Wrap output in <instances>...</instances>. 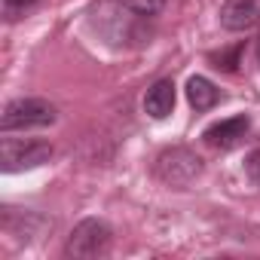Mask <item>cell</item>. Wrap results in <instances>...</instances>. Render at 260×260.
Instances as JSON below:
<instances>
[{
	"label": "cell",
	"instance_id": "obj_5",
	"mask_svg": "<svg viewBox=\"0 0 260 260\" xmlns=\"http://www.w3.org/2000/svg\"><path fill=\"white\" fill-rule=\"evenodd\" d=\"M248 128H251V119L242 113V116H230V119L211 122L205 132H202V138H205V144L214 147V150H233V147L248 135Z\"/></svg>",
	"mask_w": 260,
	"mask_h": 260
},
{
	"label": "cell",
	"instance_id": "obj_11",
	"mask_svg": "<svg viewBox=\"0 0 260 260\" xmlns=\"http://www.w3.org/2000/svg\"><path fill=\"white\" fill-rule=\"evenodd\" d=\"M242 43L239 46H233L230 52H211V61H214V68H223V71H236V64H239V58H242Z\"/></svg>",
	"mask_w": 260,
	"mask_h": 260
},
{
	"label": "cell",
	"instance_id": "obj_12",
	"mask_svg": "<svg viewBox=\"0 0 260 260\" xmlns=\"http://www.w3.org/2000/svg\"><path fill=\"white\" fill-rule=\"evenodd\" d=\"M245 175H248V181L260 190V150H251V153H248V159H245Z\"/></svg>",
	"mask_w": 260,
	"mask_h": 260
},
{
	"label": "cell",
	"instance_id": "obj_10",
	"mask_svg": "<svg viewBox=\"0 0 260 260\" xmlns=\"http://www.w3.org/2000/svg\"><path fill=\"white\" fill-rule=\"evenodd\" d=\"M4 4V16L10 19V22H16V19H22L28 10H34L40 0H0Z\"/></svg>",
	"mask_w": 260,
	"mask_h": 260
},
{
	"label": "cell",
	"instance_id": "obj_3",
	"mask_svg": "<svg viewBox=\"0 0 260 260\" xmlns=\"http://www.w3.org/2000/svg\"><path fill=\"white\" fill-rule=\"evenodd\" d=\"M153 172L169 187H187L202 175V159L190 147H169L156 156Z\"/></svg>",
	"mask_w": 260,
	"mask_h": 260
},
{
	"label": "cell",
	"instance_id": "obj_1",
	"mask_svg": "<svg viewBox=\"0 0 260 260\" xmlns=\"http://www.w3.org/2000/svg\"><path fill=\"white\" fill-rule=\"evenodd\" d=\"M110 242H113V230L107 220L101 217H86L80 220L68 242H64V254L68 257H77V260H92V257H104L110 251Z\"/></svg>",
	"mask_w": 260,
	"mask_h": 260
},
{
	"label": "cell",
	"instance_id": "obj_2",
	"mask_svg": "<svg viewBox=\"0 0 260 260\" xmlns=\"http://www.w3.org/2000/svg\"><path fill=\"white\" fill-rule=\"evenodd\" d=\"M58 119V110L46 98H16L4 107L0 128L4 132H25V128H43Z\"/></svg>",
	"mask_w": 260,
	"mask_h": 260
},
{
	"label": "cell",
	"instance_id": "obj_6",
	"mask_svg": "<svg viewBox=\"0 0 260 260\" xmlns=\"http://www.w3.org/2000/svg\"><path fill=\"white\" fill-rule=\"evenodd\" d=\"M220 25L226 31H251L260 25V0H223L220 7Z\"/></svg>",
	"mask_w": 260,
	"mask_h": 260
},
{
	"label": "cell",
	"instance_id": "obj_8",
	"mask_svg": "<svg viewBox=\"0 0 260 260\" xmlns=\"http://www.w3.org/2000/svg\"><path fill=\"white\" fill-rule=\"evenodd\" d=\"M187 101H190L193 110L205 113V110H211L220 101V89L211 80H205V77H190L187 80Z\"/></svg>",
	"mask_w": 260,
	"mask_h": 260
},
{
	"label": "cell",
	"instance_id": "obj_13",
	"mask_svg": "<svg viewBox=\"0 0 260 260\" xmlns=\"http://www.w3.org/2000/svg\"><path fill=\"white\" fill-rule=\"evenodd\" d=\"M257 61H260V37H257Z\"/></svg>",
	"mask_w": 260,
	"mask_h": 260
},
{
	"label": "cell",
	"instance_id": "obj_9",
	"mask_svg": "<svg viewBox=\"0 0 260 260\" xmlns=\"http://www.w3.org/2000/svg\"><path fill=\"white\" fill-rule=\"evenodd\" d=\"M116 4H119L125 13L138 16V19H153V16H159V13H162L166 0H116Z\"/></svg>",
	"mask_w": 260,
	"mask_h": 260
},
{
	"label": "cell",
	"instance_id": "obj_7",
	"mask_svg": "<svg viewBox=\"0 0 260 260\" xmlns=\"http://www.w3.org/2000/svg\"><path fill=\"white\" fill-rule=\"evenodd\" d=\"M175 101H178L175 83L166 77V80H156V83L147 89V95H144V110H147L153 119H166V116L175 110Z\"/></svg>",
	"mask_w": 260,
	"mask_h": 260
},
{
	"label": "cell",
	"instance_id": "obj_4",
	"mask_svg": "<svg viewBox=\"0 0 260 260\" xmlns=\"http://www.w3.org/2000/svg\"><path fill=\"white\" fill-rule=\"evenodd\" d=\"M52 144L49 141H19V138H4L0 144V166L4 172H25V169H37L43 162L52 159Z\"/></svg>",
	"mask_w": 260,
	"mask_h": 260
}]
</instances>
